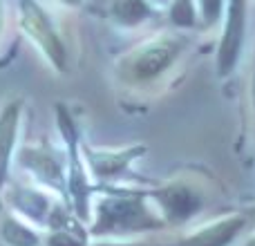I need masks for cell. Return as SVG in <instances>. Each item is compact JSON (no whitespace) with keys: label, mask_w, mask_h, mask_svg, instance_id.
Returning <instances> with one entry per match:
<instances>
[{"label":"cell","mask_w":255,"mask_h":246,"mask_svg":"<svg viewBox=\"0 0 255 246\" xmlns=\"http://www.w3.org/2000/svg\"><path fill=\"white\" fill-rule=\"evenodd\" d=\"M18 27L56 72H67L70 49L56 22L38 0H18Z\"/></svg>","instance_id":"1"},{"label":"cell","mask_w":255,"mask_h":246,"mask_svg":"<svg viewBox=\"0 0 255 246\" xmlns=\"http://www.w3.org/2000/svg\"><path fill=\"white\" fill-rule=\"evenodd\" d=\"M163 222L145 208L139 195H110L101 199L94 222V233H134L159 229Z\"/></svg>","instance_id":"2"},{"label":"cell","mask_w":255,"mask_h":246,"mask_svg":"<svg viewBox=\"0 0 255 246\" xmlns=\"http://www.w3.org/2000/svg\"><path fill=\"white\" fill-rule=\"evenodd\" d=\"M179 54V45L175 40H152L143 47L134 49L124 61V72L132 81H150L159 76L163 70L172 65V61Z\"/></svg>","instance_id":"3"},{"label":"cell","mask_w":255,"mask_h":246,"mask_svg":"<svg viewBox=\"0 0 255 246\" xmlns=\"http://www.w3.org/2000/svg\"><path fill=\"white\" fill-rule=\"evenodd\" d=\"M157 202L159 211H161L163 220L170 224H184V222L193 220L202 208V197L195 190L186 188V186H168L152 195Z\"/></svg>","instance_id":"4"},{"label":"cell","mask_w":255,"mask_h":246,"mask_svg":"<svg viewBox=\"0 0 255 246\" xmlns=\"http://www.w3.org/2000/svg\"><path fill=\"white\" fill-rule=\"evenodd\" d=\"M244 36V0H231L229 4V22H226V34L220 45V56H217V72L222 76L231 74L235 67V61L240 56Z\"/></svg>","instance_id":"5"},{"label":"cell","mask_w":255,"mask_h":246,"mask_svg":"<svg viewBox=\"0 0 255 246\" xmlns=\"http://www.w3.org/2000/svg\"><path fill=\"white\" fill-rule=\"evenodd\" d=\"M20 117H22V99H9L0 108V190H2V184L7 179L9 163H11L13 150H16Z\"/></svg>","instance_id":"6"},{"label":"cell","mask_w":255,"mask_h":246,"mask_svg":"<svg viewBox=\"0 0 255 246\" xmlns=\"http://www.w3.org/2000/svg\"><path fill=\"white\" fill-rule=\"evenodd\" d=\"M247 226V220L242 215H233L226 220L213 222V224L199 229L197 233L188 235L181 246H229L240 235V231Z\"/></svg>","instance_id":"7"},{"label":"cell","mask_w":255,"mask_h":246,"mask_svg":"<svg viewBox=\"0 0 255 246\" xmlns=\"http://www.w3.org/2000/svg\"><path fill=\"white\" fill-rule=\"evenodd\" d=\"M20 161L29 168L34 175H38L40 179H45L47 184H61L63 172L58 161L52 157L47 148H27L22 150Z\"/></svg>","instance_id":"8"},{"label":"cell","mask_w":255,"mask_h":246,"mask_svg":"<svg viewBox=\"0 0 255 246\" xmlns=\"http://www.w3.org/2000/svg\"><path fill=\"white\" fill-rule=\"evenodd\" d=\"M108 13L119 27H136L150 18L148 0H108Z\"/></svg>","instance_id":"9"},{"label":"cell","mask_w":255,"mask_h":246,"mask_svg":"<svg viewBox=\"0 0 255 246\" xmlns=\"http://www.w3.org/2000/svg\"><path fill=\"white\" fill-rule=\"evenodd\" d=\"M136 152H139V150H128V152H90L88 161L97 177H112L124 170L128 166V161H130Z\"/></svg>","instance_id":"10"},{"label":"cell","mask_w":255,"mask_h":246,"mask_svg":"<svg viewBox=\"0 0 255 246\" xmlns=\"http://www.w3.org/2000/svg\"><path fill=\"white\" fill-rule=\"evenodd\" d=\"M13 195H16L13 202H16L20 213H25L27 217H31L36 222H40L45 217V213H47V199L43 195L34 193V190H16Z\"/></svg>","instance_id":"11"},{"label":"cell","mask_w":255,"mask_h":246,"mask_svg":"<svg viewBox=\"0 0 255 246\" xmlns=\"http://www.w3.org/2000/svg\"><path fill=\"white\" fill-rule=\"evenodd\" d=\"M0 233H2L4 242L11 246H36L38 244V235H36L34 231H29L27 226H22L20 222L13 220V217H7V220L2 222Z\"/></svg>","instance_id":"12"},{"label":"cell","mask_w":255,"mask_h":246,"mask_svg":"<svg viewBox=\"0 0 255 246\" xmlns=\"http://www.w3.org/2000/svg\"><path fill=\"white\" fill-rule=\"evenodd\" d=\"M170 20L179 27H188L195 22V7L193 0H175L170 7Z\"/></svg>","instance_id":"13"},{"label":"cell","mask_w":255,"mask_h":246,"mask_svg":"<svg viewBox=\"0 0 255 246\" xmlns=\"http://www.w3.org/2000/svg\"><path fill=\"white\" fill-rule=\"evenodd\" d=\"M49 246H81V242L72 238V233H67V231L56 229V233L49 235Z\"/></svg>","instance_id":"14"},{"label":"cell","mask_w":255,"mask_h":246,"mask_svg":"<svg viewBox=\"0 0 255 246\" xmlns=\"http://www.w3.org/2000/svg\"><path fill=\"white\" fill-rule=\"evenodd\" d=\"M199 4H202V13L208 22H213L217 16H220L222 0H199Z\"/></svg>","instance_id":"15"},{"label":"cell","mask_w":255,"mask_h":246,"mask_svg":"<svg viewBox=\"0 0 255 246\" xmlns=\"http://www.w3.org/2000/svg\"><path fill=\"white\" fill-rule=\"evenodd\" d=\"M54 2L63 4V7H70V9H76V7H81V4H83V2H85V0H54Z\"/></svg>","instance_id":"16"},{"label":"cell","mask_w":255,"mask_h":246,"mask_svg":"<svg viewBox=\"0 0 255 246\" xmlns=\"http://www.w3.org/2000/svg\"><path fill=\"white\" fill-rule=\"evenodd\" d=\"M4 20H7V9H4V0H0V36L4 31Z\"/></svg>","instance_id":"17"},{"label":"cell","mask_w":255,"mask_h":246,"mask_svg":"<svg viewBox=\"0 0 255 246\" xmlns=\"http://www.w3.org/2000/svg\"><path fill=\"white\" fill-rule=\"evenodd\" d=\"M101 246H148V244H101Z\"/></svg>","instance_id":"18"},{"label":"cell","mask_w":255,"mask_h":246,"mask_svg":"<svg viewBox=\"0 0 255 246\" xmlns=\"http://www.w3.org/2000/svg\"><path fill=\"white\" fill-rule=\"evenodd\" d=\"M244 246H255V238H253V240H249V242L244 244Z\"/></svg>","instance_id":"19"},{"label":"cell","mask_w":255,"mask_h":246,"mask_svg":"<svg viewBox=\"0 0 255 246\" xmlns=\"http://www.w3.org/2000/svg\"><path fill=\"white\" fill-rule=\"evenodd\" d=\"M253 101H255V79H253Z\"/></svg>","instance_id":"20"}]
</instances>
